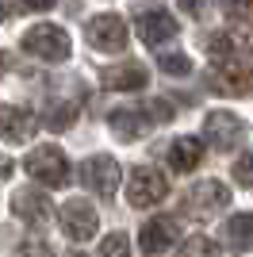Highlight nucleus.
Masks as SVG:
<instances>
[{"label":"nucleus","mask_w":253,"mask_h":257,"mask_svg":"<svg viewBox=\"0 0 253 257\" xmlns=\"http://www.w3.org/2000/svg\"><path fill=\"white\" fill-rule=\"evenodd\" d=\"M23 165H27V173H31L39 184H46V188H65V184H69V158H65L58 146H50V142L35 146Z\"/></svg>","instance_id":"1"},{"label":"nucleus","mask_w":253,"mask_h":257,"mask_svg":"<svg viewBox=\"0 0 253 257\" xmlns=\"http://www.w3.org/2000/svg\"><path fill=\"white\" fill-rule=\"evenodd\" d=\"M23 46L31 58H42V62H65L69 58V35L58 23H35L23 35Z\"/></svg>","instance_id":"2"},{"label":"nucleus","mask_w":253,"mask_h":257,"mask_svg":"<svg viewBox=\"0 0 253 257\" xmlns=\"http://www.w3.org/2000/svg\"><path fill=\"white\" fill-rule=\"evenodd\" d=\"M211 92L219 96H249L253 92V65L245 62H215L207 73Z\"/></svg>","instance_id":"3"},{"label":"nucleus","mask_w":253,"mask_h":257,"mask_svg":"<svg viewBox=\"0 0 253 257\" xmlns=\"http://www.w3.org/2000/svg\"><path fill=\"white\" fill-rule=\"evenodd\" d=\"M119 177H123V173H119V161L107 158V154H96V158H88L81 165V184L92 188L100 200H111V196H115Z\"/></svg>","instance_id":"4"},{"label":"nucleus","mask_w":253,"mask_h":257,"mask_svg":"<svg viewBox=\"0 0 253 257\" xmlns=\"http://www.w3.org/2000/svg\"><path fill=\"white\" fill-rule=\"evenodd\" d=\"M245 119L234 115V111H211L203 119V139L211 146H219V150H234L238 142H245Z\"/></svg>","instance_id":"5"},{"label":"nucleus","mask_w":253,"mask_h":257,"mask_svg":"<svg viewBox=\"0 0 253 257\" xmlns=\"http://www.w3.org/2000/svg\"><path fill=\"white\" fill-rule=\"evenodd\" d=\"M226 204H230V188L222 181H200L184 196V207H188V215H196V219H211V215H219Z\"/></svg>","instance_id":"6"},{"label":"nucleus","mask_w":253,"mask_h":257,"mask_svg":"<svg viewBox=\"0 0 253 257\" xmlns=\"http://www.w3.org/2000/svg\"><path fill=\"white\" fill-rule=\"evenodd\" d=\"M84 39L92 43V50H104V54H115L126 46V23L119 16H92L88 27H84Z\"/></svg>","instance_id":"7"},{"label":"nucleus","mask_w":253,"mask_h":257,"mask_svg":"<svg viewBox=\"0 0 253 257\" xmlns=\"http://www.w3.org/2000/svg\"><path fill=\"white\" fill-rule=\"evenodd\" d=\"M165 192H169V181L158 169H135L131 181H126V200H131V207H154L158 200H165Z\"/></svg>","instance_id":"8"},{"label":"nucleus","mask_w":253,"mask_h":257,"mask_svg":"<svg viewBox=\"0 0 253 257\" xmlns=\"http://www.w3.org/2000/svg\"><path fill=\"white\" fill-rule=\"evenodd\" d=\"M177 238H180V223L173 215H158V219H150V223L142 226L138 246H142L146 257H161L169 246H177Z\"/></svg>","instance_id":"9"},{"label":"nucleus","mask_w":253,"mask_h":257,"mask_svg":"<svg viewBox=\"0 0 253 257\" xmlns=\"http://www.w3.org/2000/svg\"><path fill=\"white\" fill-rule=\"evenodd\" d=\"M211 58L215 62H238L245 54H253V23H238L230 31H222L211 39Z\"/></svg>","instance_id":"10"},{"label":"nucleus","mask_w":253,"mask_h":257,"mask_svg":"<svg viewBox=\"0 0 253 257\" xmlns=\"http://www.w3.org/2000/svg\"><path fill=\"white\" fill-rule=\"evenodd\" d=\"M177 31H180V23L165 8H142L138 12V39L146 46H165L169 39H177Z\"/></svg>","instance_id":"11"},{"label":"nucleus","mask_w":253,"mask_h":257,"mask_svg":"<svg viewBox=\"0 0 253 257\" xmlns=\"http://www.w3.org/2000/svg\"><path fill=\"white\" fill-rule=\"evenodd\" d=\"M96 226H100V219H96L88 200H69V204L62 207V230L73 238V242H88V238L96 234Z\"/></svg>","instance_id":"12"},{"label":"nucleus","mask_w":253,"mask_h":257,"mask_svg":"<svg viewBox=\"0 0 253 257\" xmlns=\"http://www.w3.org/2000/svg\"><path fill=\"white\" fill-rule=\"evenodd\" d=\"M39 127V119L23 107H12V104H0V139L8 142H27Z\"/></svg>","instance_id":"13"},{"label":"nucleus","mask_w":253,"mask_h":257,"mask_svg":"<svg viewBox=\"0 0 253 257\" xmlns=\"http://www.w3.org/2000/svg\"><path fill=\"white\" fill-rule=\"evenodd\" d=\"M104 85L107 88H115V92H135V88H142L150 81L146 73V65L142 62H123V65H111V69H104Z\"/></svg>","instance_id":"14"},{"label":"nucleus","mask_w":253,"mask_h":257,"mask_svg":"<svg viewBox=\"0 0 253 257\" xmlns=\"http://www.w3.org/2000/svg\"><path fill=\"white\" fill-rule=\"evenodd\" d=\"M12 211L20 215V219H27V223H35V226H42L46 219H50V204H46V196L31 192V188H20V192L12 196Z\"/></svg>","instance_id":"15"},{"label":"nucleus","mask_w":253,"mask_h":257,"mask_svg":"<svg viewBox=\"0 0 253 257\" xmlns=\"http://www.w3.org/2000/svg\"><path fill=\"white\" fill-rule=\"evenodd\" d=\"M222 246L230 249V253H245L253 249V215H230L226 226H222Z\"/></svg>","instance_id":"16"},{"label":"nucleus","mask_w":253,"mask_h":257,"mask_svg":"<svg viewBox=\"0 0 253 257\" xmlns=\"http://www.w3.org/2000/svg\"><path fill=\"white\" fill-rule=\"evenodd\" d=\"M107 127H111V135L123 142H135L142 131H146V115L138 111V107H119V111H111L107 115Z\"/></svg>","instance_id":"17"},{"label":"nucleus","mask_w":253,"mask_h":257,"mask_svg":"<svg viewBox=\"0 0 253 257\" xmlns=\"http://www.w3.org/2000/svg\"><path fill=\"white\" fill-rule=\"evenodd\" d=\"M200 161H203V142L200 139H188V135H184V139H177L169 146V165L177 173H192Z\"/></svg>","instance_id":"18"},{"label":"nucleus","mask_w":253,"mask_h":257,"mask_svg":"<svg viewBox=\"0 0 253 257\" xmlns=\"http://www.w3.org/2000/svg\"><path fill=\"white\" fill-rule=\"evenodd\" d=\"M77 100H50V107H46V115H42V123L50 131H65V127H73V119H77Z\"/></svg>","instance_id":"19"},{"label":"nucleus","mask_w":253,"mask_h":257,"mask_svg":"<svg viewBox=\"0 0 253 257\" xmlns=\"http://www.w3.org/2000/svg\"><path fill=\"white\" fill-rule=\"evenodd\" d=\"M158 65L165 69V73H173V77H188L192 73V62L184 58V54H161Z\"/></svg>","instance_id":"20"},{"label":"nucleus","mask_w":253,"mask_h":257,"mask_svg":"<svg viewBox=\"0 0 253 257\" xmlns=\"http://www.w3.org/2000/svg\"><path fill=\"white\" fill-rule=\"evenodd\" d=\"M100 257H131V242H126V234H107L104 246H100Z\"/></svg>","instance_id":"21"},{"label":"nucleus","mask_w":253,"mask_h":257,"mask_svg":"<svg viewBox=\"0 0 253 257\" xmlns=\"http://www.w3.org/2000/svg\"><path fill=\"white\" fill-rule=\"evenodd\" d=\"M142 115H146L150 123H169V119L177 115V111H173V104H169V100H154V104L142 107Z\"/></svg>","instance_id":"22"},{"label":"nucleus","mask_w":253,"mask_h":257,"mask_svg":"<svg viewBox=\"0 0 253 257\" xmlns=\"http://www.w3.org/2000/svg\"><path fill=\"white\" fill-rule=\"evenodd\" d=\"M184 257H219V249H215V242H207L203 234H196L188 246H184Z\"/></svg>","instance_id":"23"},{"label":"nucleus","mask_w":253,"mask_h":257,"mask_svg":"<svg viewBox=\"0 0 253 257\" xmlns=\"http://www.w3.org/2000/svg\"><path fill=\"white\" fill-rule=\"evenodd\" d=\"M234 181L242 184V188H253V150L245 154V158H238V165H234Z\"/></svg>","instance_id":"24"},{"label":"nucleus","mask_w":253,"mask_h":257,"mask_svg":"<svg viewBox=\"0 0 253 257\" xmlns=\"http://www.w3.org/2000/svg\"><path fill=\"white\" fill-rule=\"evenodd\" d=\"M16 257H54V249L42 246V242H23V246L16 249Z\"/></svg>","instance_id":"25"},{"label":"nucleus","mask_w":253,"mask_h":257,"mask_svg":"<svg viewBox=\"0 0 253 257\" xmlns=\"http://www.w3.org/2000/svg\"><path fill=\"white\" fill-rule=\"evenodd\" d=\"M180 8L188 12V16H203V8H207V0H180Z\"/></svg>","instance_id":"26"},{"label":"nucleus","mask_w":253,"mask_h":257,"mask_svg":"<svg viewBox=\"0 0 253 257\" xmlns=\"http://www.w3.org/2000/svg\"><path fill=\"white\" fill-rule=\"evenodd\" d=\"M58 0H23V8H31V12H46V8H54Z\"/></svg>","instance_id":"27"},{"label":"nucleus","mask_w":253,"mask_h":257,"mask_svg":"<svg viewBox=\"0 0 253 257\" xmlns=\"http://www.w3.org/2000/svg\"><path fill=\"white\" fill-rule=\"evenodd\" d=\"M4 177H12V158L0 154V181H4Z\"/></svg>","instance_id":"28"},{"label":"nucleus","mask_w":253,"mask_h":257,"mask_svg":"<svg viewBox=\"0 0 253 257\" xmlns=\"http://www.w3.org/2000/svg\"><path fill=\"white\" fill-rule=\"evenodd\" d=\"M0 73H4V54H0Z\"/></svg>","instance_id":"29"},{"label":"nucleus","mask_w":253,"mask_h":257,"mask_svg":"<svg viewBox=\"0 0 253 257\" xmlns=\"http://www.w3.org/2000/svg\"><path fill=\"white\" fill-rule=\"evenodd\" d=\"M0 20H4V8H0Z\"/></svg>","instance_id":"30"},{"label":"nucleus","mask_w":253,"mask_h":257,"mask_svg":"<svg viewBox=\"0 0 253 257\" xmlns=\"http://www.w3.org/2000/svg\"><path fill=\"white\" fill-rule=\"evenodd\" d=\"M73 257H81V253H73Z\"/></svg>","instance_id":"31"}]
</instances>
